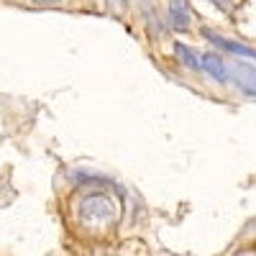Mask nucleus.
Instances as JSON below:
<instances>
[{
	"label": "nucleus",
	"instance_id": "39448f33",
	"mask_svg": "<svg viewBox=\"0 0 256 256\" xmlns=\"http://www.w3.org/2000/svg\"><path fill=\"white\" fill-rule=\"evenodd\" d=\"M174 52L180 54L182 64H187L190 70H195V72L200 70V59H198L200 54H198L195 49H190V46H184V44H182V41H177V44H174Z\"/></svg>",
	"mask_w": 256,
	"mask_h": 256
},
{
	"label": "nucleus",
	"instance_id": "20e7f679",
	"mask_svg": "<svg viewBox=\"0 0 256 256\" xmlns=\"http://www.w3.org/2000/svg\"><path fill=\"white\" fill-rule=\"evenodd\" d=\"M200 67H202L212 80H218V82H226V80H228V67H226L223 56H218V54H202Z\"/></svg>",
	"mask_w": 256,
	"mask_h": 256
},
{
	"label": "nucleus",
	"instance_id": "f257e3e1",
	"mask_svg": "<svg viewBox=\"0 0 256 256\" xmlns=\"http://www.w3.org/2000/svg\"><path fill=\"white\" fill-rule=\"evenodd\" d=\"M77 220L84 230H90V233H105V230H110L118 220V205L113 202L110 195L95 192V195H88V198L80 200Z\"/></svg>",
	"mask_w": 256,
	"mask_h": 256
},
{
	"label": "nucleus",
	"instance_id": "f03ea898",
	"mask_svg": "<svg viewBox=\"0 0 256 256\" xmlns=\"http://www.w3.org/2000/svg\"><path fill=\"white\" fill-rule=\"evenodd\" d=\"M230 72H233V82H236L248 98L256 95V70L251 67L248 62H233Z\"/></svg>",
	"mask_w": 256,
	"mask_h": 256
},
{
	"label": "nucleus",
	"instance_id": "423d86ee",
	"mask_svg": "<svg viewBox=\"0 0 256 256\" xmlns=\"http://www.w3.org/2000/svg\"><path fill=\"white\" fill-rule=\"evenodd\" d=\"M31 3H36V6H56V3H62V0H31Z\"/></svg>",
	"mask_w": 256,
	"mask_h": 256
},
{
	"label": "nucleus",
	"instance_id": "7ed1b4c3",
	"mask_svg": "<svg viewBox=\"0 0 256 256\" xmlns=\"http://www.w3.org/2000/svg\"><path fill=\"white\" fill-rule=\"evenodd\" d=\"M202 34H205V38L212 41L216 46H220V49H226V52H230V54H236V56H244V59H254V56H256V52H254L251 46L241 44V41H230V38H226V36H220V34L208 31V28H205Z\"/></svg>",
	"mask_w": 256,
	"mask_h": 256
}]
</instances>
